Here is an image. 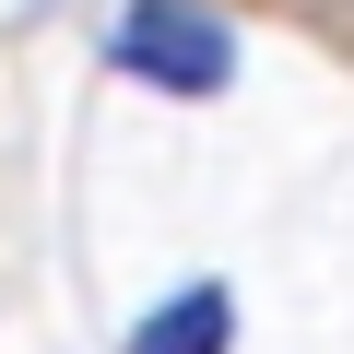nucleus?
<instances>
[{"label": "nucleus", "mask_w": 354, "mask_h": 354, "mask_svg": "<svg viewBox=\"0 0 354 354\" xmlns=\"http://www.w3.org/2000/svg\"><path fill=\"white\" fill-rule=\"evenodd\" d=\"M106 71L153 83V95H225L236 83V36L213 0H142V12L106 36Z\"/></svg>", "instance_id": "obj_1"}, {"label": "nucleus", "mask_w": 354, "mask_h": 354, "mask_svg": "<svg viewBox=\"0 0 354 354\" xmlns=\"http://www.w3.org/2000/svg\"><path fill=\"white\" fill-rule=\"evenodd\" d=\"M118 354H236V295H225V283H177L165 307L130 319Z\"/></svg>", "instance_id": "obj_2"}]
</instances>
